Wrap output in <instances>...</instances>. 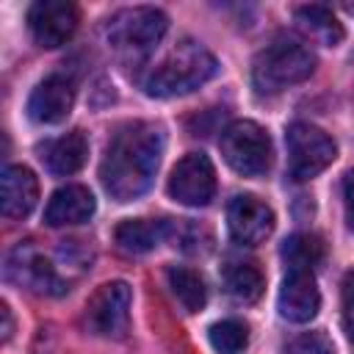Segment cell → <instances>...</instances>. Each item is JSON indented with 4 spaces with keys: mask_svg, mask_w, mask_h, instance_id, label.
Returning a JSON list of instances; mask_svg holds the SVG:
<instances>
[{
    "mask_svg": "<svg viewBox=\"0 0 354 354\" xmlns=\"http://www.w3.org/2000/svg\"><path fill=\"white\" fill-rule=\"evenodd\" d=\"M315 72V53L290 33H277L252 64V83L260 94H277Z\"/></svg>",
    "mask_w": 354,
    "mask_h": 354,
    "instance_id": "obj_3",
    "label": "cell"
},
{
    "mask_svg": "<svg viewBox=\"0 0 354 354\" xmlns=\"http://www.w3.org/2000/svg\"><path fill=\"white\" fill-rule=\"evenodd\" d=\"M218 147H221V155H224L227 166L232 171L243 174V177H260L271 169V158H274L271 138L252 119L230 122L221 130Z\"/></svg>",
    "mask_w": 354,
    "mask_h": 354,
    "instance_id": "obj_5",
    "label": "cell"
},
{
    "mask_svg": "<svg viewBox=\"0 0 354 354\" xmlns=\"http://www.w3.org/2000/svg\"><path fill=\"white\" fill-rule=\"evenodd\" d=\"M285 144H288V174L299 183L318 177L337 158L335 141L321 127L307 122H293L285 133Z\"/></svg>",
    "mask_w": 354,
    "mask_h": 354,
    "instance_id": "obj_6",
    "label": "cell"
},
{
    "mask_svg": "<svg viewBox=\"0 0 354 354\" xmlns=\"http://www.w3.org/2000/svg\"><path fill=\"white\" fill-rule=\"evenodd\" d=\"M0 315H3V340H8L11 337V310H8V304H0Z\"/></svg>",
    "mask_w": 354,
    "mask_h": 354,
    "instance_id": "obj_26",
    "label": "cell"
},
{
    "mask_svg": "<svg viewBox=\"0 0 354 354\" xmlns=\"http://www.w3.org/2000/svg\"><path fill=\"white\" fill-rule=\"evenodd\" d=\"M75 105V86L64 75H47L28 97V116L36 124H58Z\"/></svg>",
    "mask_w": 354,
    "mask_h": 354,
    "instance_id": "obj_13",
    "label": "cell"
},
{
    "mask_svg": "<svg viewBox=\"0 0 354 354\" xmlns=\"http://www.w3.org/2000/svg\"><path fill=\"white\" fill-rule=\"evenodd\" d=\"M169 196L185 207H205L216 196V169L205 152H188L183 155L166 185Z\"/></svg>",
    "mask_w": 354,
    "mask_h": 354,
    "instance_id": "obj_8",
    "label": "cell"
},
{
    "mask_svg": "<svg viewBox=\"0 0 354 354\" xmlns=\"http://www.w3.org/2000/svg\"><path fill=\"white\" fill-rule=\"evenodd\" d=\"M39 202V180L28 166H6L0 177V207L6 218H25Z\"/></svg>",
    "mask_w": 354,
    "mask_h": 354,
    "instance_id": "obj_14",
    "label": "cell"
},
{
    "mask_svg": "<svg viewBox=\"0 0 354 354\" xmlns=\"http://www.w3.org/2000/svg\"><path fill=\"white\" fill-rule=\"evenodd\" d=\"M296 22L326 47H337L343 41V25L337 22L332 8H326V6H299Z\"/></svg>",
    "mask_w": 354,
    "mask_h": 354,
    "instance_id": "obj_18",
    "label": "cell"
},
{
    "mask_svg": "<svg viewBox=\"0 0 354 354\" xmlns=\"http://www.w3.org/2000/svg\"><path fill=\"white\" fill-rule=\"evenodd\" d=\"M80 22L77 6L69 0H36L28 8V28L39 47L55 50L66 44Z\"/></svg>",
    "mask_w": 354,
    "mask_h": 354,
    "instance_id": "obj_9",
    "label": "cell"
},
{
    "mask_svg": "<svg viewBox=\"0 0 354 354\" xmlns=\"http://www.w3.org/2000/svg\"><path fill=\"white\" fill-rule=\"evenodd\" d=\"M41 160H44L47 171H53L58 177L75 174L88 160V141L80 130L64 133V136H58L41 147Z\"/></svg>",
    "mask_w": 354,
    "mask_h": 354,
    "instance_id": "obj_16",
    "label": "cell"
},
{
    "mask_svg": "<svg viewBox=\"0 0 354 354\" xmlns=\"http://www.w3.org/2000/svg\"><path fill=\"white\" fill-rule=\"evenodd\" d=\"M288 354H335V348L324 332H310V335L299 337Z\"/></svg>",
    "mask_w": 354,
    "mask_h": 354,
    "instance_id": "obj_23",
    "label": "cell"
},
{
    "mask_svg": "<svg viewBox=\"0 0 354 354\" xmlns=\"http://www.w3.org/2000/svg\"><path fill=\"white\" fill-rule=\"evenodd\" d=\"M163 147L166 136L160 124L127 122L116 127L100 166V180L108 196L116 202H133L147 194L160 166Z\"/></svg>",
    "mask_w": 354,
    "mask_h": 354,
    "instance_id": "obj_1",
    "label": "cell"
},
{
    "mask_svg": "<svg viewBox=\"0 0 354 354\" xmlns=\"http://www.w3.org/2000/svg\"><path fill=\"white\" fill-rule=\"evenodd\" d=\"M169 28V17L152 6H133L122 8L108 19L105 36L108 44L127 61L147 58L149 50L163 39Z\"/></svg>",
    "mask_w": 354,
    "mask_h": 354,
    "instance_id": "obj_4",
    "label": "cell"
},
{
    "mask_svg": "<svg viewBox=\"0 0 354 354\" xmlns=\"http://www.w3.org/2000/svg\"><path fill=\"white\" fill-rule=\"evenodd\" d=\"M227 230L235 243L257 246L274 230V210L254 194H238L227 205Z\"/></svg>",
    "mask_w": 354,
    "mask_h": 354,
    "instance_id": "obj_10",
    "label": "cell"
},
{
    "mask_svg": "<svg viewBox=\"0 0 354 354\" xmlns=\"http://www.w3.org/2000/svg\"><path fill=\"white\" fill-rule=\"evenodd\" d=\"M169 277V285H171V293L177 296V301L188 310V313H199L207 301V288H205V279L188 268V266H169L166 271Z\"/></svg>",
    "mask_w": 354,
    "mask_h": 354,
    "instance_id": "obj_19",
    "label": "cell"
},
{
    "mask_svg": "<svg viewBox=\"0 0 354 354\" xmlns=\"http://www.w3.org/2000/svg\"><path fill=\"white\" fill-rule=\"evenodd\" d=\"M279 315L290 324H307L321 310V293L313 277V268L304 266H288V274L282 279L279 296H277Z\"/></svg>",
    "mask_w": 354,
    "mask_h": 354,
    "instance_id": "obj_11",
    "label": "cell"
},
{
    "mask_svg": "<svg viewBox=\"0 0 354 354\" xmlns=\"http://www.w3.org/2000/svg\"><path fill=\"white\" fill-rule=\"evenodd\" d=\"M343 205H346V221L354 230V169H348L343 177Z\"/></svg>",
    "mask_w": 354,
    "mask_h": 354,
    "instance_id": "obj_25",
    "label": "cell"
},
{
    "mask_svg": "<svg viewBox=\"0 0 354 354\" xmlns=\"http://www.w3.org/2000/svg\"><path fill=\"white\" fill-rule=\"evenodd\" d=\"M224 285H227V293L243 304L249 301H257L263 288H266V279H263V271L254 266V263H230L224 268Z\"/></svg>",
    "mask_w": 354,
    "mask_h": 354,
    "instance_id": "obj_20",
    "label": "cell"
},
{
    "mask_svg": "<svg viewBox=\"0 0 354 354\" xmlns=\"http://www.w3.org/2000/svg\"><path fill=\"white\" fill-rule=\"evenodd\" d=\"M218 72V64L207 47L199 41H180L144 80V91L149 97H183L205 86Z\"/></svg>",
    "mask_w": 354,
    "mask_h": 354,
    "instance_id": "obj_2",
    "label": "cell"
},
{
    "mask_svg": "<svg viewBox=\"0 0 354 354\" xmlns=\"http://www.w3.org/2000/svg\"><path fill=\"white\" fill-rule=\"evenodd\" d=\"M340 307H343V329L348 340H354V271L343 277V290H340Z\"/></svg>",
    "mask_w": 354,
    "mask_h": 354,
    "instance_id": "obj_24",
    "label": "cell"
},
{
    "mask_svg": "<svg viewBox=\"0 0 354 354\" xmlns=\"http://www.w3.org/2000/svg\"><path fill=\"white\" fill-rule=\"evenodd\" d=\"M6 274L8 279H14L17 285L28 288V290H36V293H50V296H58L64 293V282L58 279L55 268L50 266V260L36 252L30 243H19L11 257H8V266H6Z\"/></svg>",
    "mask_w": 354,
    "mask_h": 354,
    "instance_id": "obj_12",
    "label": "cell"
},
{
    "mask_svg": "<svg viewBox=\"0 0 354 354\" xmlns=\"http://www.w3.org/2000/svg\"><path fill=\"white\" fill-rule=\"evenodd\" d=\"M207 337H210V346L216 354H238L249 343V329L238 318H224L207 329Z\"/></svg>",
    "mask_w": 354,
    "mask_h": 354,
    "instance_id": "obj_21",
    "label": "cell"
},
{
    "mask_svg": "<svg viewBox=\"0 0 354 354\" xmlns=\"http://www.w3.org/2000/svg\"><path fill=\"white\" fill-rule=\"evenodd\" d=\"M169 232L166 221H152V218H127L116 227V243L122 252L130 254H144L155 249Z\"/></svg>",
    "mask_w": 354,
    "mask_h": 354,
    "instance_id": "obj_17",
    "label": "cell"
},
{
    "mask_svg": "<svg viewBox=\"0 0 354 354\" xmlns=\"http://www.w3.org/2000/svg\"><path fill=\"white\" fill-rule=\"evenodd\" d=\"M130 301H133V290L127 282L116 279V282L100 285L86 301L83 318L88 332L102 337H122L130 324Z\"/></svg>",
    "mask_w": 354,
    "mask_h": 354,
    "instance_id": "obj_7",
    "label": "cell"
},
{
    "mask_svg": "<svg viewBox=\"0 0 354 354\" xmlns=\"http://www.w3.org/2000/svg\"><path fill=\"white\" fill-rule=\"evenodd\" d=\"M97 202L94 194L86 185H61L58 191H53L47 207H44V221L50 227H66V224H83L94 216Z\"/></svg>",
    "mask_w": 354,
    "mask_h": 354,
    "instance_id": "obj_15",
    "label": "cell"
},
{
    "mask_svg": "<svg viewBox=\"0 0 354 354\" xmlns=\"http://www.w3.org/2000/svg\"><path fill=\"white\" fill-rule=\"evenodd\" d=\"M282 257L288 266H304L313 268L324 257V243L315 235H290L282 243Z\"/></svg>",
    "mask_w": 354,
    "mask_h": 354,
    "instance_id": "obj_22",
    "label": "cell"
}]
</instances>
